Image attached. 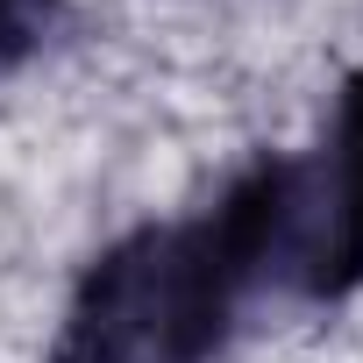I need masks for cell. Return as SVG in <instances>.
<instances>
[{"label": "cell", "mask_w": 363, "mask_h": 363, "mask_svg": "<svg viewBox=\"0 0 363 363\" xmlns=\"http://www.w3.org/2000/svg\"><path fill=\"white\" fill-rule=\"evenodd\" d=\"M335 128H342V135L363 150V72L349 79V100H342V121H335Z\"/></svg>", "instance_id": "obj_4"}, {"label": "cell", "mask_w": 363, "mask_h": 363, "mask_svg": "<svg viewBox=\"0 0 363 363\" xmlns=\"http://www.w3.org/2000/svg\"><path fill=\"white\" fill-rule=\"evenodd\" d=\"M235 271L214 221L121 235L72 299V363H214L235 320Z\"/></svg>", "instance_id": "obj_1"}, {"label": "cell", "mask_w": 363, "mask_h": 363, "mask_svg": "<svg viewBox=\"0 0 363 363\" xmlns=\"http://www.w3.org/2000/svg\"><path fill=\"white\" fill-rule=\"evenodd\" d=\"M207 221L242 292L328 306L363 285V150L335 128L320 150L264 157Z\"/></svg>", "instance_id": "obj_2"}, {"label": "cell", "mask_w": 363, "mask_h": 363, "mask_svg": "<svg viewBox=\"0 0 363 363\" xmlns=\"http://www.w3.org/2000/svg\"><path fill=\"white\" fill-rule=\"evenodd\" d=\"M57 0H0V72H15L43 36H50Z\"/></svg>", "instance_id": "obj_3"}]
</instances>
